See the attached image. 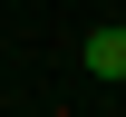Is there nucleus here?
Listing matches in <instances>:
<instances>
[{
  "mask_svg": "<svg viewBox=\"0 0 126 117\" xmlns=\"http://www.w3.org/2000/svg\"><path fill=\"white\" fill-rule=\"evenodd\" d=\"M78 59H87V78H107V88H126V20H97Z\"/></svg>",
  "mask_w": 126,
  "mask_h": 117,
  "instance_id": "1",
  "label": "nucleus"
}]
</instances>
